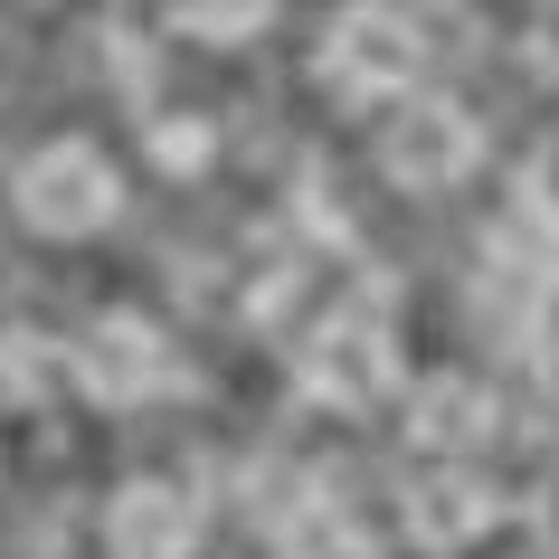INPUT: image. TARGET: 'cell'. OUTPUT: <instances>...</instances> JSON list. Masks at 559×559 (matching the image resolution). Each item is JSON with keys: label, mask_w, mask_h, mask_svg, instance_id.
Here are the masks:
<instances>
[{"label": "cell", "mask_w": 559, "mask_h": 559, "mask_svg": "<svg viewBox=\"0 0 559 559\" xmlns=\"http://www.w3.org/2000/svg\"><path fill=\"white\" fill-rule=\"evenodd\" d=\"M10 209H20L38 237H95L123 209V171L105 162V143L58 133V143H38L29 162L10 171Z\"/></svg>", "instance_id": "6da1fadb"}, {"label": "cell", "mask_w": 559, "mask_h": 559, "mask_svg": "<svg viewBox=\"0 0 559 559\" xmlns=\"http://www.w3.org/2000/svg\"><path fill=\"white\" fill-rule=\"evenodd\" d=\"M417 67H427V29L408 10H342L323 38V86L342 105H408L417 95Z\"/></svg>", "instance_id": "7a4b0ae2"}, {"label": "cell", "mask_w": 559, "mask_h": 559, "mask_svg": "<svg viewBox=\"0 0 559 559\" xmlns=\"http://www.w3.org/2000/svg\"><path fill=\"white\" fill-rule=\"evenodd\" d=\"M295 380H304L313 408L360 417V408H380V399H399V342H389L380 313H323L295 352Z\"/></svg>", "instance_id": "3957f363"}, {"label": "cell", "mask_w": 559, "mask_h": 559, "mask_svg": "<svg viewBox=\"0 0 559 559\" xmlns=\"http://www.w3.org/2000/svg\"><path fill=\"white\" fill-rule=\"evenodd\" d=\"M484 162V133H474L465 105H445V95H408L380 133V171L399 190H455V180Z\"/></svg>", "instance_id": "277c9868"}, {"label": "cell", "mask_w": 559, "mask_h": 559, "mask_svg": "<svg viewBox=\"0 0 559 559\" xmlns=\"http://www.w3.org/2000/svg\"><path fill=\"white\" fill-rule=\"evenodd\" d=\"M76 389H86L95 408H143V399H162L171 389V342H162V323H143V313H95V332L76 342Z\"/></svg>", "instance_id": "5b68a950"}, {"label": "cell", "mask_w": 559, "mask_h": 559, "mask_svg": "<svg viewBox=\"0 0 559 559\" xmlns=\"http://www.w3.org/2000/svg\"><path fill=\"white\" fill-rule=\"evenodd\" d=\"M209 531V502L190 474H133L105 502V550L115 559H190Z\"/></svg>", "instance_id": "8992f818"}, {"label": "cell", "mask_w": 559, "mask_h": 559, "mask_svg": "<svg viewBox=\"0 0 559 559\" xmlns=\"http://www.w3.org/2000/svg\"><path fill=\"white\" fill-rule=\"evenodd\" d=\"M399 427H408L417 455L474 465V445H493V389L465 380V370H427V380L399 389Z\"/></svg>", "instance_id": "52a82bcc"}, {"label": "cell", "mask_w": 559, "mask_h": 559, "mask_svg": "<svg viewBox=\"0 0 559 559\" xmlns=\"http://www.w3.org/2000/svg\"><path fill=\"white\" fill-rule=\"evenodd\" d=\"M399 522H408L417 550H474V540L502 522V493L474 465H437V474H417V484H408Z\"/></svg>", "instance_id": "ba28073f"}, {"label": "cell", "mask_w": 559, "mask_h": 559, "mask_svg": "<svg viewBox=\"0 0 559 559\" xmlns=\"http://www.w3.org/2000/svg\"><path fill=\"white\" fill-rule=\"evenodd\" d=\"M58 380H76V360L48 332H0V408H48Z\"/></svg>", "instance_id": "9c48e42d"}, {"label": "cell", "mask_w": 559, "mask_h": 559, "mask_svg": "<svg viewBox=\"0 0 559 559\" xmlns=\"http://www.w3.org/2000/svg\"><path fill=\"white\" fill-rule=\"evenodd\" d=\"M285 559H380V550H370V531L342 502H304L295 522H285Z\"/></svg>", "instance_id": "30bf717a"}, {"label": "cell", "mask_w": 559, "mask_h": 559, "mask_svg": "<svg viewBox=\"0 0 559 559\" xmlns=\"http://www.w3.org/2000/svg\"><path fill=\"white\" fill-rule=\"evenodd\" d=\"M265 0H180L171 10V29L180 38H209V48H247V38H265Z\"/></svg>", "instance_id": "8fae6325"}, {"label": "cell", "mask_w": 559, "mask_h": 559, "mask_svg": "<svg viewBox=\"0 0 559 559\" xmlns=\"http://www.w3.org/2000/svg\"><path fill=\"white\" fill-rule=\"evenodd\" d=\"M152 162L200 171V162H209V123H152Z\"/></svg>", "instance_id": "7c38bea8"}, {"label": "cell", "mask_w": 559, "mask_h": 559, "mask_svg": "<svg viewBox=\"0 0 559 559\" xmlns=\"http://www.w3.org/2000/svg\"><path fill=\"white\" fill-rule=\"evenodd\" d=\"M531 360L559 370V275H540V295H531Z\"/></svg>", "instance_id": "4fadbf2b"}]
</instances>
